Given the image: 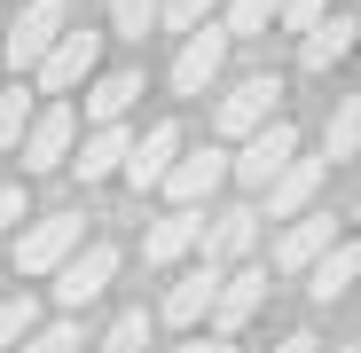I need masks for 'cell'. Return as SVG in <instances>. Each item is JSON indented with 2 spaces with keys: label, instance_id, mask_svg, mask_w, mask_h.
<instances>
[{
  "label": "cell",
  "instance_id": "obj_1",
  "mask_svg": "<svg viewBox=\"0 0 361 353\" xmlns=\"http://www.w3.org/2000/svg\"><path fill=\"white\" fill-rule=\"evenodd\" d=\"M71 142H79V110L55 94V102H39V110H32V126L16 134V149H8V157H24V173H63Z\"/></svg>",
  "mask_w": 361,
  "mask_h": 353
},
{
  "label": "cell",
  "instance_id": "obj_2",
  "mask_svg": "<svg viewBox=\"0 0 361 353\" xmlns=\"http://www.w3.org/2000/svg\"><path fill=\"white\" fill-rule=\"evenodd\" d=\"M94 55H102V32H87V24L71 32V24H63V32L47 39V55L32 63V87H39V94H79V87L94 79Z\"/></svg>",
  "mask_w": 361,
  "mask_h": 353
},
{
  "label": "cell",
  "instance_id": "obj_3",
  "mask_svg": "<svg viewBox=\"0 0 361 353\" xmlns=\"http://www.w3.org/2000/svg\"><path fill=\"white\" fill-rule=\"evenodd\" d=\"M298 157V126H290V118H267V126H252L244 142H235V157H228V181H244L252 197L275 181V173Z\"/></svg>",
  "mask_w": 361,
  "mask_h": 353
},
{
  "label": "cell",
  "instance_id": "obj_4",
  "mask_svg": "<svg viewBox=\"0 0 361 353\" xmlns=\"http://www.w3.org/2000/svg\"><path fill=\"white\" fill-rule=\"evenodd\" d=\"M220 71H228V32L204 16L197 32H180V55H173V94H180V102H197V94H212V87H220Z\"/></svg>",
  "mask_w": 361,
  "mask_h": 353
},
{
  "label": "cell",
  "instance_id": "obj_5",
  "mask_svg": "<svg viewBox=\"0 0 361 353\" xmlns=\"http://www.w3.org/2000/svg\"><path fill=\"white\" fill-rule=\"evenodd\" d=\"M267 118H283V71H252V79H235V87L220 94V110H212V126H220L228 142H244L252 126H267Z\"/></svg>",
  "mask_w": 361,
  "mask_h": 353
},
{
  "label": "cell",
  "instance_id": "obj_6",
  "mask_svg": "<svg viewBox=\"0 0 361 353\" xmlns=\"http://www.w3.org/2000/svg\"><path fill=\"white\" fill-rule=\"evenodd\" d=\"M110 283H118V244H79L63 267H55V306L79 314V306H94V299H102Z\"/></svg>",
  "mask_w": 361,
  "mask_h": 353
},
{
  "label": "cell",
  "instance_id": "obj_7",
  "mask_svg": "<svg viewBox=\"0 0 361 353\" xmlns=\"http://www.w3.org/2000/svg\"><path fill=\"white\" fill-rule=\"evenodd\" d=\"M79 244H87V235H79V212H47V220H32V228L16 235V267H24V275H55Z\"/></svg>",
  "mask_w": 361,
  "mask_h": 353
},
{
  "label": "cell",
  "instance_id": "obj_8",
  "mask_svg": "<svg viewBox=\"0 0 361 353\" xmlns=\"http://www.w3.org/2000/svg\"><path fill=\"white\" fill-rule=\"evenodd\" d=\"M259 306H267V267H228L220 290H212V314H204V322H212L220 337H244Z\"/></svg>",
  "mask_w": 361,
  "mask_h": 353
},
{
  "label": "cell",
  "instance_id": "obj_9",
  "mask_svg": "<svg viewBox=\"0 0 361 353\" xmlns=\"http://www.w3.org/2000/svg\"><path fill=\"white\" fill-rule=\"evenodd\" d=\"M71 16H63V0H24L16 8V24L0 32V55H8V71H32L39 55H47V39L63 32Z\"/></svg>",
  "mask_w": 361,
  "mask_h": 353
},
{
  "label": "cell",
  "instance_id": "obj_10",
  "mask_svg": "<svg viewBox=\"0 0 361 353\" xmlns=\"http://www.w3.org/2000/svg\"><path fill=\"white\" fill-rule=\"evenodd\" d=\"M220 181H228V149H180L173 165H165V197L173 204H189V212H204L212 197H220Z\"/></svg>",
  "mask_w": 361,
  "mask_h": 353
},
{
  "label": "cell",
  "instance_id": "obj_11",
  "mask_svg": "<svg viewBox=\"0 0 361 353\" xmlns=\"http://www.w3.org/2000/svg\"><path fill=\"white\" fill-rule=\"evenodd\" d=\"M330 244H338L330 212H314V204H307V212H290V220H283V235H275V275H307Z\"/></svg>",
  "mask_w": 361,
  "mask_h": 353
},
{
  "label": "cell",
  "instance_id": "obj_12",
  "mask_svg": "<svg viewBox=\"0 0 361 353\" xmlns=\"http://www.w3.org/2000/svg\"><path fill=\"white\" fill-rule=\"evenodd\" d=\"M322 181H330V157H290L275 181L259 189L267 204H259V220H290V212H307L314 197H322Z\"/></svg>",
  "mask_w": 361,
  "mask_h": 353
},
{
  "label": "cell",
  "instance_id": "obj_13",
  "mask_svg": "<svg viewBox=\"0 0 361 353\" xmlns=\"http://www.w3.org/2000/svg\"><path fill=\"white\" fill-rule=\"evenodd\" d=\"M197 244H204V259H212V267H235V259H244V252L259 244V204H228V212H204Z\"/></svg>",
  "mask_w": 361,
  "mask_h": 353
},
{
  "label": "cell",
  "instance_id": "obj_14",
  "mask_svg": "<svg viewBox=\"0 0 361 353\" xmlns=\"http://www.w3.org/2000/svg\"><path fill=\"white\" fill-rule=\"evenodd\" d=\"M220 275H228V267H212V259H204V267H189V275H173L165 306H157L149 322H165V330H197V322L212 314V290H220Z\"/></svg>",
  "mask_w": 361,
  "mask_h": 353
},
{
  "label": "cell",
  "instance_id": "obj_15",
  "mask_svg": "<svg viewBox=\"0 0 361 353\" xmlns=\"http://www.w3.org/2000/svg\"><path fill=\"white\" fill-rule=\"evenodd\" d=\"M173 157H180V126H173V118H157L149 134H134L126 165H118V181L142 197V189H157V181H165V165H173Z\"/></svg>",
  "mask_w": 361,
  "mask_h": 353
},
{
  "label": "cell",
  "instance_id": "obj_16",
  "mask_svg": "<svg viewBox=\"0 0 361 353\" xmlns=\"http://www.w3.org/2000/svg\"><path fill=\"white\" fill-rule=\"evenodd\" d=\"M71 149H79V157H63V165H79V189H94V181H118V165H126L134 134H126V118H118V126H87Z\"/></svg>",
  "mask_w": 361,
  "mask_h": 353
},
{
  "label": "cell",
  "instance_id": "obj_17",
  "mask_svg": "<svg viewBox=\"0 0 361 353\" xmlns=\"http://www.w3.org/2000/svg\"><path fill=\"white\" fill-rule=\"evenodd\" d=\"M197 228H204V212L173 204L165 220H149V228H142V259H149V267H180V259L197 252Z\"/></svg>",
  "mask_w": 361,
  "mask_h": 353
},
{
  "label": "cell",
  "instance_id": "obj_18",
  "mask_svg": "<svg viewBox=\"0 0 361 353\" xmlns=\"http://www.w3.org/2000/svg\"><path fill=\"white\" fill-rule=\"evenodd\" d=\"M79 102H87V126H118V118L142 102V71H94L79 87Z\"/></svg>",
  "mask_w": 361,
  "mask_h": 353
},
{
  "label": "cell",
  "instance_id": "obj_19",
  "mask_svg": "<svg viewBox=\"0 0 361 353\" xmlns=\"http://www.w3.org/2000/svg\"><path fill=\"white\" fill-rule=\"evenodd\" d=\"M353 275H361V244H353V235H338V244L307 267V299H314V306H338L345 290H353Z\"/></svg>",
  "mask_w": 361,
  "mask_h": 353
},
{
  "label": "cell",
  "instance_id": "obj_20",
  "mask_svg": "<svg viewBox=\"0 0 361 353\" xmlns=\"http://www.w3.org/2000/svg\"><path fill=\"white\" fill-rule=\"evenodd\" d=\"M353 16H322L314 32H298V63H307V71H338L345 63V55H353Z\"/></svg>",
  "mask_w": 361,
  "mask_h": 353
},
{
  "label": "cell",
  "instance_id": "obj_21",
  "mask_svg": "<svg viewBox=\"0 0 361 353\" xmlns=\"http://www.w3.org/2000/svg\"><path fill=\"white\" fill-rule=\"evenodd\" d=\"M149 337H157L149 306H118V314H110V330H102V337H87V345H94V353H149Z\"/></svg>",
  "mask_w": 361,
  "mask_h": 353
},
{
  "label": "cell",
  "instance_id": "obj_22",
  "mask_svg": "<svg viewBox=\"0 0 361 353\" xmlns=\"http://www.w3.org/2000/svg\"><path fill=\"white\" fill-rule=\"evenodd\" d=\"M353 149H361V102H353V94H338L330 126H322V157H330V165H345Z\"/></svg>",
  "mask_w": 361,
  "mask_h": 353
},
{
  "label": "cell",
  "instance_id": "obj_23",
  "mask_svg": "<svg viewBox=\"0 0 361 353\" xmlns=\"http://www.w3.org/2000/svg\"><path fill=\"white\" fill-rule=\"evenodd\" d=\"M32 110H39V87H24V79L0 87V149H16V134L32 126Z\"/></svg>",
  "mask_w": 361,
  "mask_h": 353
},
{
  "label": "cell",
  "instance_id": "obj_24",
  "mask_svg": "<svg viewBox=\"0 0 361 353\" xmlns=\"http://www.w3.org/2000/svg\"><path fill=\"white\" fill-rule=\"evenodd\" d=\"M79 345H87V330H79V314H63V322H32L16 353H79Z\"/></svg>",
  "mask_w": 361,
  "mask_h": 353
},
{
  "label": "cell",
  "instance_id": "obj_25",
  "mask_svg": "<svg viewBox=\"0 0 361 353\" xmlns=\"http://www.w3.org/2000/svg\"><path fill=\"white\" fill-rule=\"evenodd\" d=\"M275 8H283V0H228V39H259L267 24H275Z\"/></svg>",
  "mask_w": 361,
  "mask_h": 353
},
{
  "label": "cell",
  "instance_id": "obj_26",
  "mask_svg": "<svg viewBox=\"0 0 361 353\" xmlns=\"http://www.w3.org/2000/svg\"><path fill=\"white\" fill-rule=\"evenodd\" d=\"M32 322H39V299H32V290H16V299H0V353H16Z\"/></svg>",
  "mask_w": 361,
  "mask_h": 353
},
{
  "label": "cell",
  "instance_id": "obj_27",
  "mask_svg": "<svg viewBox=\"0 0 361 353\" xmlns=\"http://www.w3.org/2000/svg\"><path fill=\"white\" fill-rule=\"evenodd\" d=\"M110 32L118 39H149L157 32V0H110Z\"/></svg>",
  "mask_w": 361,
  "mask_h": 353
},
{
  "label": "cell",
  "instance_id": "obj_28",
  "mask_svg": "<svg viewBox=\"0 0 361 353\" xmlns=\"http://www.w3.org/2000/svg\"><path fill=\"white\" fill-rule=\"evenodd\" d=\"M212 8H220V0H157V24H165V32H197Z\"/></svg>",
  "mask_w": 361,
  "mask_h": 353
},
{
  "label": "cell",
  "instance_id": "obj_29",
  "mask_svg": "<svg viewBox=\"0 0 361 353\" xmlns=\"http://www.w3.org/2000/svg\"><path fill=\"white\" fill-rule=\"evenodd\" d=\"M330 16V0H283V8H275V24H290V32H314Z\"/></svg>",
  "mask_w": 361,
  "mask_h": 353
},
{
  "label": "cell",
  "instance_id": "obj_30",
  "mask_svg": "<svg viewBox=\"0 0 361 353\" xmlns=\"http://www.w3.org/2000/svg\"><path fill=\"white\" fill-rule=\"evenodd\" d=\"M32 220V197H24V181H0V235L8 228H24Z\"/></svg>",
  "mask_w": 361,
  "mask_h": 353
},
{
  "label": "cell",
  "instance_id": "obj_31",
  "mask_svg": "<svg viewBox=\"0 0 361 353\" xmlns=\"http://www.w3.org/2000/svg\"><path fill=\"white\" fill-rule=\"evenodd\" d=\"M165 353H235V337H220V330H180V345H165Z\"/></svg>",
  "mask_w": 361,
  "mask_h": 353
},
{
  "label": "cell",
  "instance_id": "obj_32",
  "mask_svg": "<svg viewBox=\"0 0 361 353\" xmlns=\"http://www.w3.org/2000/svg\"><path fill=\"white\" fill-rule=\"evenodd\" d=\"M275 353H322V337L314 330H290V337H275Z\"/></svg>",
  "mask_w": 361,
  "mask_h": 353
},
{
  "label": "cell",
  "instance_id": "obj_33",
  "mask_svg": "<svg viewBox=\"0 0 361 353\" xmlns=\"http://www.w3.org/2000/svg\"><path fill=\"white\" fill-rule=\"evenodd\" d=\"M330 353H361V345H330Z\"/></svg>",
  "mask_w": 361,
  "mask_h": 353
}]
</instances>
